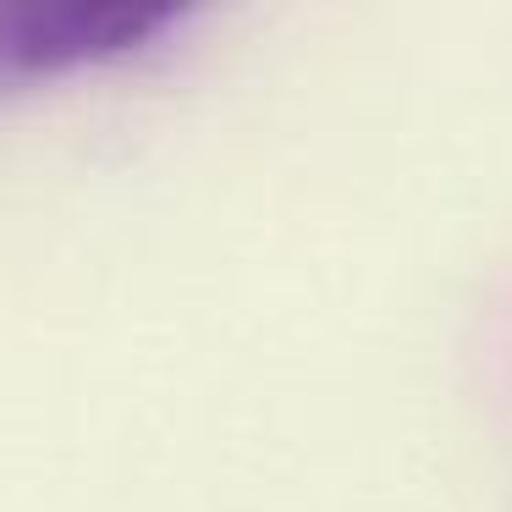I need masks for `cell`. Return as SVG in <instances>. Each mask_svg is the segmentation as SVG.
I'll return each mask as SVG.
<instances>
[{"instance_id":"6da1fadb","label":"cell","mask_w":512,"mask_h":512,"mask_svg":"<svg viewBox=\"0 0 512 512\" xmlns=\"http://www.w3.org/2000/svg\"><path fill=\"white\" fill-rule=\"evenodd\" d=\"M166 23L149 0H34V6H0V61L28 72L78 67L94 56L149 39Z\"/></svg>"}]
</instances>
